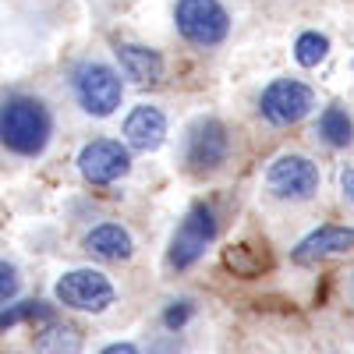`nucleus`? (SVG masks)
I'll return each mask as SVG.
<instances>
[{"label":"nucleus","instance_id":"nucleus-17","mask_svg":"<svg viewBox=\"0 0 354 354\" xmlns=\"http://www.w3.org/2000/svg\"><path fill=\"white\" fill-rule=\"evenodd\" d=\"M330 53V39L322 32H301L298 39H294V61H298L301 68H315L326 61Z\"/></svg>","mask_w":354,"mask_h":354},{"label":"nucleus","instance_id":"nucleus-3","mask_svg":"<svg viewBox=\"0 0 354 354\" xmlns=\"http://www.w3.org/2000/svg\"><path fill=\"white\" fill-rule=\"evenodd\" d=\"M213 238H216V216L205 202H195L185 213L181 227L174 230L167 262L174 266V270H188V266H195L205 255V248L213 245Z\"/></svg>","mask_w":354,"mask_h":354},{"label":"nucleus","instance_id":"nucleus-20","mask_svg":"<svg viewBox=\"0 0 354 354\" xmlns=\"http://www.w3.org/2000/svg\"><path fill=\"white\" fill-rule=\"evenodd\" d=\"M15 290H18V273H15V266H0V298H4V305L15 298Z\"/></svg>","mask_w":354,"mask_h":354},{"label":"nucleus","instance_id":"nucleus-22","mask_svg":"<svg viewBox=\"0 0 354 354\" xmlns=\"http://www.w3.org/2000/svg\"><path fill=\"white\" fill-rule=\"evenodd\" d=\"M340 188H344V195L354 202V170H344V174H340Z\"/></svg>","mask_w":354,"mask_h":354},{"label":"nucleus","instance_id":"nucleus-13","mask_svg":"<svg viewBox=\"0 0 354 354\" xmlns=\"http://www.w3.org/2000/svg\"><path fill=\"white\" fill-rule=\"evenodd\" d=\"M117 61L128 78H135L138 85H156L163 78V57L149 46H135V43H121L117 46Z\"/></svg>","mask_w":354,"mask_h":354},{"label":"nucleus","instance_id":"nucleus-1","mask_svg":"<svg viewBox=\"0 0 354 354\" xmlns=\"http://www.w3.org/2000/svg\"><path fill=\"white\" fill-rule=\"evenodd\" d=\"M50 110L32 96H11L0 113L4 145L18 156H39L50 142Z\"/></svg>","mask_w":354,"mask_h":354},{"label":"nucleus","instance_id":"nucleus-7","mask_svg":"<svg viewBox=\"0 0 354 354\" xmlns=\"http://www.w3.org/2000/svg\"><path fill=\"white\" fill-rule=\"evenodd\" d=\"M266 188L277 198H290V202H305L315 195L319 188V167L308 156H280L273 160V167L266 170Z\"/></svg>","mask_w":354,"mask_h":354},{"label":"nucleus","instance_id":"nucleus-18","mask_svg":"<svg viewBox=\"0 0 354 354\" xmlns=\"http://www.w3.org/2000/svg\"><path fill=\"white\" fill-rule=\"evenodd\" d=\"M50 305H43V301H21V305H11V308H4V315H0V326L4 330H11V326H18V322H25V319H46L50 322Z\"/></svg>","mask_w":354,"mask_h":354},{"label":"nucleus","instance_id":"nucleus-2","mask_svg":"<svg viewBox=\"0 0 354 354\" xmlns=\"http://www.w3.org/2000/svg\"><path fill=\"white\" fill-rule=\"evenodd\" d=\"M124 85L121 75H117L110 64L88 61L75 71V100L88 117H110L117 106H121Z\"/></svg>","mask_w":354,"mask_h":354},{"label":"nucleus","instance_id":"nucleus-6","mask_svg":"<svg viewBox=\"0 0 354 354\" xmlns=\"http://www.w3.org/2000/svg\"><path fill=\"white\" fill-rule=\"evenodd\" d=\"M53 298L75 312H106L117 298V290L100 270H71L57 280Z\"/></svg>","mask_w":354,"mask_h":354},{"label":"nucleus","instance_id":"nucleus-16","mask_svg":"<svg viewBox=\"0 0 354 354\" xmlns=\"http://www.w3.org/2000/svg\"><path fill=\"white\" fill-rule=\"evenodd\" d=\"M319 135L326 138L333 149H347V145L354 142V124L344 106H326L319 117Z\"/></svg>","mask_w":354,"mask_h":354},{"label":"nucleus","instance_id":"nucleus-15","mask_svg":"<svg viewBox=\"0 0 354 354\" xmlns=\"http://www.w3.org/2000/svg\"><path fill=\"white\" fill-rule=\"evenodd\" d=\"M223 266L234 270V277H259L266 266H270V255H266V245H230L223 252Z\"/></svg>","mask_w":354,"mask_h":354},{"label":"nucleus","instance_id":"nucleus-9","mask_svg":"<svg viewBox=\"0 0 354 354\" xmlns=\"http://www.w3.org/2000/svg\"><path fill=\"white\" fill-rule=\"evenodd\" d=\"M78 170L88 185H113L131 170V153H128V145L113 142V138L85 142L78 153Z\"/></svg>","mask_w":354,"mask_h":354},{"label":"nucleus","instance_id":"nucleus-10","mask_svg":"<svg viewBox=\"0 0 354 354\" xmlns=\"http://www.w3.org/2000/svg\"><path fill=\"white\" fill-rule=\"evenodd\" d=\"M354 252V227H337V223H322L319 230H312L308 238L290 252L294 262H319V259H330V255H344Z\"/></svg>","mask_w":354,"mask_h":354},{"label":"nucleus","instance_id":"nucleus-21","mask_svg":"<svg viewBox=\"0 0 354 354\" xmlns=\"http://www.w3.org/2000/svg\"><path fill=\"white\" fill-rule=\"evenodd\" d=\"M100 354H142L135 344H110V347H103Z\"/></svg>","mask_w":354,"mask_h":354},{"label":"nucleus","instance_id":"nucleus-12","mask_svg":"<svg viewBox=\"0 0 354 354\" xmlns=\"http://www.w3.org/2000/svg\"><path fill=\"white\" fill-rule=\"evenodd\" d=\"M85 248L93 252L96 259L124 262V259H131L135 241H131V234L121 223H100V227H93V230L85 234Z\"/></svg>","mask_w":354,"mask_h":354},{"label":"nucleus","instance_id":"nucleus-11","mask_svg":"<svg viewBox=\"0 0 354 354\" xmlns=\"http://www.w3.org/2000/svg\"><path fill=\"white\" fill-rule=\"evenodd\" d=\"M124 138L138 153H156L167 142V117L156 106H145V103L135 106L124 121Z\"/></svg>","mask_w":354,"mask_h":354},{"label":"nucleus","instance_id":"nucleus-5","mask_svg":"<svg viewBox=\"0 0 354 354\" xmlns=\"http://www.w3.org/2000/svg\"><path fill=\"white\" fill-rule=\"evenodd\" d=\"M315 106V93L305 82H294V78H277L262 88L259 96V113L266 117L270 124L287 128V124H298L301 117H308Z\"/></svg>","mask_w":354,"mask_h":354},{"label":"nucleus","instance_id":"nucleus-8","mask_svg":"<svg viewBox=\"0 0 354 354\" xmlns=\"http://www.w3.org/2000/svg\"><path fill=\"white\" fill-rule=\"evenodd\" d=\"M230 153L227 128L216 117H202L188 128V145H185V163L192 174H213Z\"/></svg>","mask_w":354,"mask_h":354},{"label":"nucleus","instance_id":"nucleus-4","mask_svg":"<svg viewBox=\"0 0 354 354\" xmlns=\"http://www.w3.org/2000/svg\"><path fill=\"white\" fill-rule=\"evenodd\" d=\"M174 21L177 32L195 46H216L230 32V15L220 0H177Z\"/></svg>","mask_w":354,"mask_h":354},{"label":"nucleus","instance_id":"nucleus-19","mask_svg":"<svg viewBox=\"0 0 354 354\" xmlns=\"http://www.w3.org/2000/svg\"><path fill=\"white\" fill-rule=\"evenodd\" d=\"M188 315H192V305H188V301H174V305L167 308V315H163V322H167V330H181Z\"/></svg>","mask_w":354,"mask_h":354},{"label":"nucleus","instance_id":"nucleus-14","mask_svg":"<svg viewBox=\"0 0 354 354\" xmlns=\"http://www.w3.org/2000/svg\"><path fill=\"white\" fill-rule=\"evenodd\" d=\"M36 351L39 354H78L82 333L68 326V322H46V330L36 333Z\"/></svg>","mask_w":354,"mask_h":354}]
</instances>
